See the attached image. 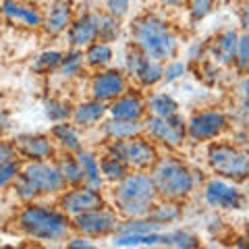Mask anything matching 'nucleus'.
<instances>
[{"mask_svg":"<svg viewBox=\"0 0 249 249\" xmlns=\"http://www.w3.org/2000/svg\"><path fill=\"white\" fill-rule=\"evenodd\" d=\"M131 37H133V46L143 56L160 62L175 58L178 54V48H181L175 29L170 27L166 19L158 17V15L137 17L131 25Z\"/></svg>","mask_w":249,"mask_h":249,"instance_id":"f257e3e1","label":"nucleus"},{"mask_svg":"<svg viewBox=\"0 0 249 249\" xmlns=\"http://www.w3.org/2000/svg\"><path fill=\"white\" fill-rule=\"evenodd\" d=\"M17 229L25 237L44 243L65 241L71 235V220L60 208H50L36 201H27V206L17 216Z\"/></svg>","mask_w":249,"mask_h":249,"instance_id":"f03ea898","label":"nucleus"},{"mask_svg":"<svg viewBox=\"0 0 249 249\" xmlns=\"http://www.w3.org/2000/svg\"><path fill=\"white\" fill-rule=\"evenodd\" d=\"M112 199L116 214L123 218L147 216L154 201L158 199V193L147 170H133L116 181Z\"/></svg>","mask_w":249,"mask_h":249,"instance_id":"7ed1b4c3","label":"nucleus"},{"mask_svg":"<svg viewBox=\"0 0 249 249\" xmlns=\"http://www.w3.org/2000/svg\"><path fill=\"white\" fill-rule=\"evenodd\" d=\"M150 177L160 199L181 201L187 196H191V191L196 189L193 170L175 156H166V158L158 156V160L150 168Z\"/></svg>","mask_w":249,"mask_h":249,"instance_id":"20e7f679","label":"nucleus"},{"mask_svg":"<svg viewBox=\"0 0 249 249\" xmlns=\"http://www.w3.org/2000/svg\"><path fill=\"white\" fill-rule=\"evenodd\" d=\"M208 166L220 178L232 183H245L249 175V156L245 147L231 142H216L208 147Z\"/></svg>","mask_w":249,"mask_h":249,"instance_id":"39448f33","label":"nucleus"},{"mask_svg":"<svg viewBox=\"0 0 249 249\" xmlns=\"http://www.w3.org/2000/svg\"><path fill=\"white\" fill-rule=\"evenodd\" d=\"M106 154L123 160L129 170H150L154 166V162L158 160V150H156L154 142L142 135L108 142Z\"/></svg>","mask_w":249,"mask_h":249,"instance_id":"423d86ee","label":"nucleus"},{"mask_svg":"<svg viewBox=\"0 0 249 249\" xmlns=\"http://www.w3.org/2000/svg\"><path fill=\"white\" fill-rule=\"evenodd\" d=\"M119 222H121V216L116 214V210L102 204L98 208L88 210V212L73 216L71 227L77 235H83L88 239H104L114 235Z\"/></svg>","mask_w":249,"mask_h":249,"instance_id":"0eeeda50","label":"nucleus"},{"mask_svg":"<svg viewBox=\"0 0 249 249\" xmlns=\"http://www.w3.org/2000/svg\"><path fill=\"white\" fill-rule=\"evenodd\" d=\"M204 201L214 210L235 212V210H243L247 206V196L239 187V183L214 177L204 183Z\"/></svg>","mask_w":249,"mask_h":249,"instance_id":"6e6552de","label":"nucleus"},{"mask_svg":"<svg viewBox=\"0 0 249 249\" xmlns=\"http://www.w3.org/2000/svg\"><path fill=\"white\" fill-rule=\"evenodd\" d=\"M229 129V116L218 108L197 110L185 121V133L193 142H210L220 137Z\"/></svg>","mask_w":249,"mask_h":249,"instance_id":"1a4fd4ad","label":"nucleus"},{"mask_svg":"<svg viewBox=\"0 0 249 249\" xmlns=\"http://www.w3.org/2000/svg\"><path fill=\"white\" fill-rule=\"evenodd\" d=\"M21 177L31 183L37 196H58L67 187L56 164L50 160H29L25 166H21Z\"/></svg>","mask_w":249,"mask_h":249,"instance_id":"9d476101","label":"nucleus"},{"mask_svg":"<svg viewBox=\"0 0 249 249\" xmlns=\"http://www.w3.org/2000/svg\"><path fill=\"white\" fill-rule=\"evenodd\" d=\"M143 133L150 135L154 143H160L166 147H178V145H183V139L187 137L185 119L181 116V112L168 116V119L150 114L143 121Z\"/></svg>","mask_w":249,"mask_h":249,"instance_id":"9b49d317","label":"nucleus"},{"mask_svg":"<svg viewBox=\"0 0 249 249\" xmlns=\"http://www.w3.org/2000/svg\"><path fill=\"white\" fill-rule=\"evenodd\" d=\"M104 204L102 191L91 189L88 185H73L71 189H62L58 193V208L65 212L69 218H73L81 212H88L91 208H98Z\"/></svg>","mask_w":249,"mask_h":249,"instance_id":"f8f14e48","label":"nucleus"},{"mask_svg":"<svg viewBox=\"0 0 249 249\" xmlns=\"http://www.w3.org/2000/svg\"><path fill=\"white\" fill-rule=\"evenodd\" d=\"M127 91V75L121 69H100V71L91 77L89 93L98 102H112L121 93Z\"/></svg>","mask_w":249,"mask_h":249,"instance_id":"ddd939ff","label":"nucleus"},{"mask_svg":"<svg viewBox=\"0 0 249 249\" xmlns=\"http://www.w3.org/2000/svg\"><path fill=\"white\" fill-rule=\"evenodd\" d=\"M17 154H21L27 160H50L56 154V147L50 135L44 133H23L17 135V139L13 142Z\"/></svg>","mask_w":249,"mask_h":249,"instance_id":"4468645a","label":"nucleus"},{"mask_svg":"<svg viewBox=\"0 0 249 249\" xmlns=\"http://www.w3.org/2000/svg\"><path fill=\"white\" fill-rule=\"evenodd\" d=\"M237 40L239 31L237 29H222L220 34H216L212 40L206 42V54L210 60L216 62L218 67H231L235 62V52H237Z\"/></svg>","mask_w":249,"mask_h":249,"instance_id":"2eb2a0df","label":"nucleus"},{"mask_svg":"<svg viewBox=\"0 0 249 249\" xmlns=\"http://www.w3.org/2000/svg\"><path fill=\"white\" fill-rule=\"evenodd\" d=\"M145 112V100L137 91H124L106 106V114H110V119L143 121Z\"/></svg>","mask_w":249,"mask_h":249,"instance_id":"dca6fc26","label":"nucleus"},{"mask_svg":"<svg viewBox=\"0 0 249 249\" xmlns=\"http://www.w3.org/2000/svg\"><path fill=\"white\" fill-rule=\"evenodd\" d=\"M69 34V44L71 48L83 50L85 46H89L91 42L98 40V31H96V11L83 13L77 19L71 21V25L67 27Z\"/></svg>","mask_w":249,"mask_h":249,"instance_id":"f3484780","label":"nucleus"},{"mask_svg":"<svg viewBox=\"0 0 249 249\" xmlns=\"http://www.w3.org/2000/svg\"><path fill=\"white\" fill-rule=\"evenodd\" d=\"M0 15L4 19L19 23V25L29 27V29L42 27V19H44V15L36 6L23 4L19 0H0Z\"/></svg>","mask_w":249,"mask_h":249,"instance_id":"a211bd4d","label":"nucleus"},{"mask_svg":"<svg viewBox=\"0 0 249 249\" xmlns=\"http://www.w3.org/2000/svg\"><path fill=\"white\" fill-rule=\"evenodd\" d=\"M71 21H73L71 2L69 0H56V2H52L46 17L42 19V27L48 36H60L71 25Z\"/></svg>","mask_w":249,"mask_h":249,"instance_id":"6ab92c4d","label":"nucleus"},{"mask_svg":"<svg viewBox=\"0 0 249 249\" xmlns=\"http://www.w3.org/2000/svg\"><path fill=\"white\" fill-rule=\"evenodd\" d=\"M106 116V104L98 102V100H88V102H81L73 108L71 119L77 129H89L96 127L98 123H102Z\"/></svg>","mask_w":249,"mask_h":249,"instance_id":"aec40b11","label":"nucleus"},{"mask_svg":"<svg viewBox=\"0 0 249 249\" xmlns=\"http://www.w3.org/2000/svg\"><path fill=\"white\" fill-rule=\"evenodd\" d=\"M73 156L77 158V162H79V166L83 170V185L102 191L104 178H102V175H100V158L98 156L93 152H89V150H83V147L77 150Z\"/></svg>","mask_w":249,"mask_h":249,"instance_id":"412c9836","label":"nucleus"},{"mask_svg":"<svg viewBox=\"0 0 249 249\" xmlns=\"http://www.w3.org/2000/svg\"><path fill=\"white\" fill-rule=\"evenodd\" d=\"M102 135L108 142L116 139H129L143 135V121H123V119H108L102 123Z\"/></svg>","mask_w":249,"mask_h":249,"instance_id":"4be33fe9","label":"nucleus"},{"mask_svg":"<svg viewBox=\"0 0 249 249\" xmlns=\"http://www.w3.org/2000/svg\"><path fill=\"white\" fill-rule=\"evenodd\" d=\"M52 142L56 143L62 152H69V154H75L77 150L83 147L79 129L69 121H60L52 127Z\"/></svg>","mask_w":249,"mask_h":249,"instance_id":"5701e85b","label":"nucleus"},{"mask_svg":"<svg viewBox=\"0 0 249 249\" xmlns=\"http://www.w3.org/2000/svg\"><path fill=\"white\" fill-rule=\"evenodd\" d=\"M164 232L154 231V232H114L112 245L114 247H156L162 245Z\"/></svg>","mask_w":249,"mask_h":249,"instance_id":"b1692460","label":"nucleus"},{"mask_svg":"<svg viewBox=\"0 0 249 249\" xmlns=\"http://www.w3.org/2000/svg\"><path fill=\"white\" fill-rule=\"evenodd\" d=\"M114 58V50L112 46L108 42H102V40H96L91 42L89 46H85V52H83V60L85 65L89 69H106L108 65L112 62Z\"/></svg>","mask_w":249,"mask_h":249,"instance_id":"393cba45","label":"nucleus"},{"mask_svg":"<svg viewBox=\"0 0 249 249\" xmlns=\"http://www.w3.org/2000/svg\"><path fill=\"white\" fill-rule=\"evenodd\" d=\"M162 75H164V62L143 56V60L139 62V67L135 69L133 79L142 85V88H152V85L162 81Z\"/></svg>","mask_w":249,"mask_h":249,"instance_id":"a878e982","label":"nucleus"},{"mask_svg":"<svg viewBox=\"0 0 249 249\" xmlns=\"http://www.w3.org/2000/svg\"><path fill=\"white\" fill-rule=\"evenodd\" d=\"M181 206L177 204V201L173 199H162L154 201V206L150 208V212H147V216L152 218V220H156L158 224H162V227H166V224H173L177 222L178 218H181Z\"/></svg>","mask_w":249,"mask_h":249,"instance_id":"bb28decb","label":"nucleus"},{"mask_svg":"<svg viewBox=\"0 0 249 249\" xmlns=\"http://www.w3.org/2000/svg\"><path fill=\"white\" fill-rule=\"evenodd\" d=\"M145 110L152 116H162V119H168L178 112V104L177 100L170 96V93H152L150 98L145 100Z\"/></svg>","mask_w":249,"mask_h":249,"instance_id":"cd10ccee","label":"nucleus"},{"mask_svg":"<svg viewBox=\"0 0 249 249\" xmlns=\"http://www.w3.org/2000/svg\"><path fill=\"white\" fill-rule=\"evenodd\" d=\"M96 31H98V40L102 42H114L119 40L121 36V19L114 17V15H108V13H100L96 11Z\"/></svg>","mask_w":249,"mask_h":249,"instance_id":"c85d7f7f","label":"nucleus"},{"mask_svg":"<svg viewBox=\"0 0 249 249\" xmlns=\"http://www.w3.org/2000/svg\"><path fill=\"white\" fill-rule=\"evenodd\" d=\"M56 168L62 177V181L65 185H81L83 183V170L79 166V162H77L75 156H69V152L62 156V158L56 160Z\"/></svg>","mask_w":249,"mask_h":249,"instance_id":"c756f323","label":"nucleus"},{"mask_svg":"<svg viewBox=\"0 0 249 249\" xmlns=\"http://www.w3.org/2000/svg\"><path fill=\"white\" fill-rule=\"evenodd\" d=\"M85 67V60H83V50L79 48H71L67 54H62L60 58V65L56 71L60 73V77H65V79H73L77 77Z\"/></svg>","mask_w":249,"mask_h":249,"instance_id":"7c9ffc66","label":"nucleus"},{"mask_svg":"<svg viewBox=\"0 0 249 249\" xmlns=\"http://www.w3.org/2000/svg\"><path fill=\"white\" fill-rule=\"evenodd\" d=\"M127 173H129V168L123 160L114 158V156H110V154H104L102 158H100V175H102L104 181L116 183V181H121Z\"/></svg>","mask_w":249,"mask_h":249,"instance_id":"2f4dec72","label":"nucleus"},{"mask_svg":"<svg viewBox=\"0 0 249 249\" xmlns=\"http://www.w3.org/2000/svg\"><path fill=\"white\" fill-rule=\"evenodd\" d=\"M154 231H162V224L152 220L150 216H133L121 220L114 232H154Z\"/></svg>","mask_w":249,"mask_h":249,"instance_id":"473e14b6","label":"nucleus"},{"mask_svg":"<svg viewBox=\"0 0 249 249\" xmlns=\"http://www.w3.org/2000/svg\"><path fill=\"white\" fill-rule=\"evenodd\" d=\"M162 245L164 247H177V249H193V247H199V239H197V235H193V232H189V231L177 229V231L164 232Z\"/></svg>","mask_w":249,"mask_h":249,"instance_id":"72a5a7b5","label":"nucleus"},{"mask_svg":"<svg viewBox=\"0 0 249 249\" xmlns=\"http://www.w3.org/2000/svg\"><path fill=\"white\" fill-rule=\"evenodd\" d=\"M71 112H73V106L69 102H62V100H56V98L44 100V114L52 123L69 121L71 119Z\"/></svg>","mask_w":249,"mask_h":249,"instance_id":"f704fd0d","label":"nucleus"},{"mask_svg":"<svg viewBox=\"0 0 249 249\" xmlns=\"http://www.w3.org/2000/svg\"><path fill=\"white\" fill-rule=\"evenodd\" d=\"M60 58H62V52H58V50H44L42 54H37V58L34 60L31 69H34L36 73H40V75L52 73V71H56L58 69Z\"/></svg>","mask_w":249,"mask_h":249,"instance_id":"c9c22d12","label":"nucleus"},{"mask_svg":"<svg viewBox=\"0 0 249 249\" xmlns=\"http://www.w3.org/2000/svg\"><path fill=\"white\" fill-rule=\"evenodd\" d=\"M232 65L237 67V71L243 75L249 67V36L247 31H241L239 40H237V52H235V62Z\"/></svg>","mask_w":249,"mask_h":249,"instance_id":"e433bc0d","label":"nucleus"},{"mask_svg":"<svg viewBox=\"0 0 249 249\" xmlns=\"http://www.w3.org/2000/svg\"><path fill=\"white\" fill-rule=\"evenodd\" d=\"M19 173H21V162L17 158L2 162V164H0V191L11 187L15 178L19 177Z\"/></svg>","mask_w":249,"mask_h":249,"instance_id":"4c0bfd02","label":"nucleus"},{"mask_svg":"<svg viewBox=\"0 0 249 249\" xmlns=\"http://www.w3.org/2000/svg\"><path fill=\"white\" fill-rule=\"evenodd\" d=\"M187 69H189L187 60H177V58L166 60V65H164V75H162V81L175 83V81H178V79H183V77L187 75Z\"/></svg>","mask_w":249,"mask_h":249,"instance_id":"58836bf2","label":"nucleus"},{"mask_svg":"<svg viewBox=\"0 0 249 249\" xmlns=\"http://www.w3.org/2000/svg\"><path fill=\"white\" fill-rule=\"evenodd\" d=\"M187 6H189V17L193 23H197L201 19H206L214 9V0H187Z\"/></svg>","mask_w":249,"mask_h":249,"instance_id":"ea45409f","label":"nucleus"},{"mask_svg":"<svg viewBox=\"0 0 249 249\" xmlns=\"http://www.w3.org/2000/svg\"><path fill=\"white\" fill-rule=\"evenodd\" d=\"M13 189H15V196H17L21 201H25V204H27V201H36L37 197H40V196H37V191L31 187V183L27 181V178L21 177V173L13 181Z\"/></svg>","mask_w":249,"mask_h":249,"instance_id":"a19ab883","label":"nucleus"},{"mask_svg":"<svg viewBox=\"0 0 249 249\" xmlns=\"http://www.w3.org/2000/svg\"><path fill=\"white\" fill-rule=\"evenodd\" d=\"M98 2L102 4L104 13L114 15V17H119V19H123L131 9V0H98Z\"/></svg>","mask_w":249,"mask_h":249,"instance_id":"79ce46f5","label":"nucleus"},{"mask_svg":"<svg viewBox=\"0 0 249 249\" xmlns=\"http://www.w3.org/2000/svg\"><path fill=\"white\" fill-rule=\"evenodd\" d=\"M142 60H143V54L139 52L135 46H133V48H129L127 54H124V71L123 73H127L129 77H133L135 69L139 67V62H142Z\"/></svg>","mask_w":249,"mask_h":249,"instance_id":"37998d69","label":"nucleus"},{"mask_svg":"<svg viewBox=\"0 0 249 249\" xmlns=\"http://www.w3.org/2000/svg\"><path fill=\"white\" fill-rule=\"evenodd\" d=\"M206 42H193L189 44V48H187V62H199L204 60L208 54H206Z\"/></svg>","mask_w":249,"mask_h":249,"instance_id":"c03bdc74","label":"nucleus"},{"mask_svg":"<svg viewBox=\"0 0 249 249\" xmlns=\"http://www.w3.org/2000/svg\"><path fill=\"white\" fill-rule=\"evenodd\" d=\"M67 245L69 247H73V249H93L96 245L91 243V239L88 237H83V235H77V237H71L67 241Z\"/></svg>","mask_w":249,"mask_h":249,"instance_id":"a18cd8bd","label":"nucleus"},{"mask_svg":"<svg viewBox=\"0 0 249 249\" xmlns=\"http://www.w3.org/2000/svg\"><path fill=\"white\" fill-rule=\"evenodd\" d=\"M11 158H17V150H15L13 142H0V164Z\"/></svg>","mask_w":249,"mask_h":249,"instance_id":"49530a36","label":"nucleus"},{"mask_svg":"<svg viewBox=\"0 0 249 249\" xmlns=\"http://www.w3.org/2000/svg\"><path fill=\"white\" fill-rule=\"evenodd\" d=\"M232 143L239 145V147H245L247 145V131H245V127H241L237 133L232 135Z\"/></svg>","mask_w":249,"mask_h":249,"instance_id":"de8ad7c7","label":"nucleus"},{"mask_svg":"<svg viewBox=\"0 0 249 249\" xmlns=\"http://www.w3.org/2000/svg\"><path fill=\"white\" fill-rule=\"evenodd\" d=\"M247 13H249L247 4H243V6H241V9H239V21H241V31H247V25H249Z\"/></svg>","mask_w":249,"mask_h":249,"instance_id":"09e8293b","label":"nucleus"},{"mask_svg":"<svg viewBox=\"0 0 249 249\" xmlns=\"http://www.w3.org/2000/svg\"><path fill=\"white\" fill-rule=\"evenodd\" d=\"M11 124V114L6 108H0V129H6Z\"/></svg>","mask_w":249,"mask_h":249,"instance_id":"8fccbe9b","label":"nucleus"},{"mask_svg":"<svg viewBox=\"0 0 249 249\" xmlns=\"http://www.w3.org/2000/svg\"><path fill=\"white\" fill-rule=\"evenodd\" d=\"M239 98H241V102H245V100H247V79H245V77L239 83Z\"/></svg>","mask_w":249,"mask_h":249,"instance_id":"3c124183","label":"nucleus"},{"mask_svg":"<svg viewBox=\"0 0 249 249\" xmlns=\"http://www.w3.org/2000/svg\"><path fill=\"white\" fill-rule=\"evenodd\" d=\"M158 2H160L162 6H181V4L187 2V0H158Z\"/></svg>","mask_w":249,"mask_h":249,"instance_id":"603ef678","label":"nucleus"}]
</instances>
